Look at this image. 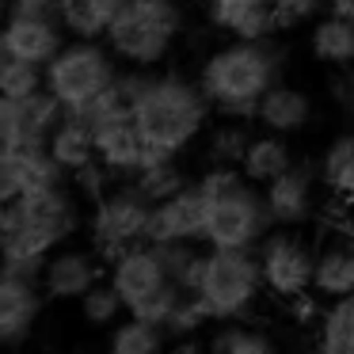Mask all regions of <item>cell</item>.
<instances>
[{
	"mask_svg": "<svg viewBox=\"0 0 354 354\" xmlns=\"http://www.w3.org/2000/svg\"><path fill=\"white\" fill-rule=\"evenodd\" d=\"M80 229V202L69 187L0 202V255L8 274L42 278L50 252L69 244Z\"/></svg>",
	"mask_w": 354,
	"mask_h": 354,
	"instance_id": "6da1fadb",
	"label": "cell"
},
{
	"mask_svg": "<svg viewBox=\"0 0 354 354\" xmlns=\"http://www.w3.org/2000/svg\"><path fill=\"white\" fill-rule=\"evenodd\" d=\"M278 50L267 39H229L198 65V84L221 118H255L259 100L278 84Z\"/></svg>",
	"mask_w": 354,
	"mask_h": 354,
	"instance_id": "7a4b0ae2",
	"label": "cell"
},
{
	"mask_svg": "<svg viewBox=\"0 0 354 354\" xmlns=\"http://www.w3.org/2000/svg\"><path fill=\"white\" fill-rule=\"evenodd\" d=\"M214 115V103L206 100L198 77L183 73H160L149 77L145 88L133 100V122L149 145L179 156L206 133V122Z\"/></svg>",
	"mask_w": 354,
	"mask_h": 354,
	"instance_id": "3957f363",
	"label": "cell"
},
{
	"mask_svg": "<svg viewBox=\"0 0 354 354\" xmlns=\"http://www.w3.org/2000/svg\"><path fill=\"white\" fill-rule=\"evenodd\" d=\"M198 183L209 194L206 248H259L274 229L263 187L252 183L240 164H209Z\"/></svg>",
	"mask_w": 354,
	"mask_h": 354,
	"instance_id": "277c9868",
	"label": "cell"
},
{
	"mask_svg": "<svg viewBox=\"0 0 354 354\" xmlns=\"http://www.w3.org/2000/svg\"><path fill=\"white\" fill-rule=\"evenodd\" d=\"M183 27L187 16L179 0H126L115 24L103 35V42L122 65L156 69L176 50Z\"/></svg>",
	"mask_w": 354,
	"mask_h": 354,
	"instance_id": "5b68a950",
	"label": "cell"
},
{
	"mask_svg": "<svg viewBox=\"0 0 354 354\" xmlns=\"http://www.w3.org/2000/svg\"><path fill=\"white\" fill-rule=\"evenodd\" d=\"M263 290L267 282H263L255 248H206V263H202L194 293L206 301L214 324L244 320L263 297Z\"/></svg>",
	"mask_w": 354,
	"mask_h": 354,
	"instance_id": "8992f818",
	"label": "cell"
},
{
	"mask_svg": "<svg viewBox=\"0 0 354 354\" xmlns=\"http://www.w3.org/2000/svg\"><path fill=\"white\" fill-rule=\"evenodd\" d=\"M149 221H153V202L138 191L133 179H118L115 187H107L92 202V217H88V240L103 267H111L130 248L149 244Z\"/></svg>",
	"mask_w": 354,
	"mask_h": 354,
	"instance_id": "52a82bcc",
	"label": "cell"
},
{
	"mask_svg": "<svg viewBox=\"0 0 354 354\" xmlns=\"http://www.w3.org/2000/svg\"><path fill=\"white\" fill-rule=\"evenodd\" d=\"M118 57L111 54V46L103 39H69L62 46V54L46 65V88L69 107H80L92 95H100L103 88L115 84Z\"/></svg>",
	"mask_w": 354,
	"mask_h": 354,
	"instance_id": "ba28073f",
	"label": "cell"
},
{
	"mask_svg": "<svg viewBox=\"0 0 354 354\" xmlns=\"http://www.w3.org/2000/svg\"><path fill=\"white\" fill-rule=\"evenodd\" d=\"M259 267H263V282H267V293L282 301L305 297L313 290V270H316V252L297 236L293 229H270L267 236L259 240Z\"/></svg>",
	"mask_w": 354,
	"mask_h": 354,
	"instance_id": "9c48e42d",
	"label": "cell"
},
{
	"mask_svg": "<svg viewBox=\"0 0 354 354\" xmlns=\"http://www.w3.org/2000/svg\"><path fill=\"white\" fill-rule=\"evenodd\" d=\"M65 103L50 88L8 100L0 95V149H19V145H50V133L62 126Z\"/></svg>",
	"mask_w": 354,
	"mask_h": 354,
	"instance_id": "30bf717a",
	"label": "cell"
},
{
	"mask_svg": "<svg viewBox=\"0 0 354 354\" xmlns=\"http://www.w3.org/2000/svg\"><path fill=\"white\" fill-rule=\"evenodd\" d=\"M69 171L54 160L50 145H19L0 149V202L39 194L50 187H62Z\"/></svg>",
	"mask_w": 354,
	"mask_h": 354,
	"instance_id": "8fae6325",
	"label": "cell"
},
{
	"mask_svg": "<svg viewBox=\"0 0 354 354\" xmlns=\"http://www.w3.org/2000/svg\"><path fill=\"white\" fill-rule=\"evenodd\" d=\"M206 229H209V194L202 183H187L179 194L168 202L153 206V221H149V244H164V240H187V244L206 248Z\"/></svg>",
	"mask_w": 354,
	"mask_h": 354,
	"instance_id": "7c38bea8",
	"label": "cell"
},
{
	"mask_svg": "<svg viewBox=\"0 0 354 354\" xmlns=\"http://www.w3.org/2000/svg\"><path fill=\"white\" fill-rule=\"evenodd\" d=\"M46 290L42 278L31 274H0V343L16 351L31 339L35 324H39L42 308H46Z\"/></svg>",
	"mask_w": 354,
	"mask_h": 354,
	"instance_id": "4fadbf2b",
	"label": "cell"
},
{
	"mask_svg": "<svg viewBox=\"0 0 354 354\" xmlns=\"http://www.w3.org/2000/svg\"><path fill=\"white\" fill-rule=\"evenodd\" d=\"M103 259L92 248H57L50 252L46 267H42V290L50 301H80L95 282H100Z\"/></svg>",
	"mask_w": 354,
	"mask_h": 354,
	"instance_id": "5bb4252c",
	"label": "cell"
},
{
	"mask_svg": "<svg viewBox=\"0 0 354 354\" xmlns=\"http://www.w3.org/2000/svg\"><path fill=\"white\" fill-rule=\"evenodd\" d=\"M65 27L62 19H39V16H8L4 24V35H0V54H12V57H24V62H35V65H50L65 39Z\"/></svg>",
	"mask_w": 354,
	"mask_h": 354,
	"instance_id": "9a60e30c",
	"label": "cell"
},
{
	"mask_svg": "<svg viewBox=\"0 0 354 354\" xmlns=\"http://www.w3.org/2000/svg\"><path fill=\"white\" fill-rule=\"evenodd\" d=\"M263 198H267L270 221L278 229H297V225L313 221L316 209V194H313V171L305 164H293L282 176H274L263 187Z\"/></svg>",
	"mask_w": 354,
	"mask_h": 354,
	"instance_id": "2e32d148",
	"label": "cell"
},
{
	"mask_svg": "<svg viewBox=\"0 0 354 354\" xmlns=\"http://www.w3.org/2000/svg\"><path fill=\"white\" fill-rule=\"evenodd\" d=\"M107 278L115 282V290L122 293L126 308L133 305V301L149 297L153 290H160V286H168V270H164L160 255L153 252V244H138L130 248V252H122L115 263L107 267Z\"/></svg>",
	"mask_w": 354,
	"mask_h": 354,
	"instance_id": "e0dca14e",
	"label": "cell"
},
{
	"mask_svg": "<svg viewBox=\"0 0 354 354\" xmlns=\"http://www.w3.org/2000/svg\"><path fill=\"white\" fill-rule=\"evenodd\" d=\"M145 149H149V141L141 138L133 115L115 118V122H107V126L95 130V156L107 164L115 179H133L138 176L141 164H145Z\"/></svg>",
	"mask_w": 354,
	"mask_h": 354,
	"instance_id": "ac0fdd59",
	"label": "cell"
},
{
	"mask_svg": "<svg viewBox=\"0 0 354 354\" xmlns=\"http://www.w3.org/2000/svg\"><path fill=\"white\" fill-rule=\"evenodd\" d=\"M206 19L209 27L225 31L229 39H267L278 31V19L270 0H206Z\"/></svg>",
	"mask_w": 354,
	"mask_h": 354,
	"instance_id": "d6986e66",
	"label": "cell"
},
{
	"mask_svg": "<svg viewBox=\"0 0 354 354\" xmlns=\"http://www.w3.org/2000/svg\"><path fill=\"white\" fill-rule=\"evenodd\" d=\"M308 118H313V100H308L301 88L282 84V80H278V84L263 95L259 111H255V122H259L263 130L286 133V138H290V133H297V130H305Z\"/></svg>",
	"mask_w": 354,
	"mask_h": 354,
	"instance_id": "ffe728a7",
	"label": "cell"
},
{
	"mask_svg": "<svg viewBox=\"0 0 354 354\" xmlns=\"http://www.w3.org/2000/svg\"><path fill=\"white\" fill-rule=\"evenodd\" d=\"M308 54L320 65H331V69L354 65V19L339 16V12L320 16L308 31Z\"/></svg>",
	"mask_w": 354,
	"mask_h": 354,
	"instance_id": "44dd1931",
	"label": "cell"
},
{
	"mask_svg": "<svg viewBox=\"0 0 354 354\" xmlns=\"http://www.w3.org/2000/svg\"><path fill=\"white\" fill-rule=\"evenodd\" d=\"M293 149H290V138L286 133H259V138H252V145H248L244 160H240V168H244V176L252 179V183L267 187L274 176H282L286 168H293Z\"/></svg>",
	"mask_w": 354,
	"mask_h": 354,
	"instance_id": "7402d4cb",
	"label": "cell"
},
{
	"mask_svg": "<svg viewBox=\"0 0 354 354\" xmlns=\"http://www.w3.org/2000/svg\"><path fill=\"white\" fill-rule=\"evenodd\" d=\"M122 4L126 0H62L57 19L69 31V39H103Z\"/></svg>",
	"mask_w": 354,
	"mask_h": 354,
	"instance_id": "603a6c76",
	"label": "cell"
},
{
	"mask_svg": "<svg viewBox=\"0 0 354 354\" xmlns=\"http://www.w3.org/2000/svg\"><path fill=\"white\" fill-rule=\"evenodd\" d=\"M313 290L320 293V297H328V301L354 293V248H346V244H324L320 252H316Z\"/></svg>",
	"mask_w": 354,
	"mask_h": 354,
	"instance_id": "cb8c5ba5",
	"label": "cell"
},
{
	"mask_svg": "<svg viewBox=\"0 0 354 354\" xmlns=\"http://www.w3.org/2000/svg\"><path fill=\"white\" fill-rule=\"evenodd\" d=\"M50 153H54V160L62 164L69 176H73V171H80V168H88L92 160H100V156H95L92 126H84L80 118H73L69 111H65L62 126L50 133Z\"/></svg>",
	"mask_w": 354,
	"mask_h": 354,
	"instance_id": "d4e9b609",
	"label": "cell"
},
{
	"mask_svg": "<svg viewBox=\"0 0 354 354\" xmlns=\"http://www.w3.org/2000/svg\"><path fill=\"white\" fill-rule=\"evenodd\" d=\"M316 346L328 354H354V293L324 305L316 320Z\"/></svg>",
	"mask_w": 354,
	"mask_h": 354,
	"instance_id": "484cf974",
	"label": "cell"
},
{
	"mask_svg": "<svg viewBox=\"0 0 354 354\" xmlns=\"http://www.w3.org/2000/svg\"><path fill=\"white\" fill-rule=\"evenodd\" d=\"M320 179L335 198L354 202V130L328 141L320 156Z\"/></svg>",
	"mask_w": 354,
	"mask_h": 354,
	"instance_id": "4316f807",
	"label": "cell"
},
{
	"mask_svg": "<svg viewBox=\"0 0 354 354\" xmlns=\"http://www.w3.org/2000/svg\"><path fill=\"white\" fill-rule=\"evenodd\" d=\"M164 343H168V331L149 324V320H138L130 313L115 328H107V351L111 354H156Z\"/></svg>",
	"mask_w": 354,
	"mask_h": 354,
	"instance_id": "83f0119b",
	"label": "cell"
},
{
	"mask_svg": "<svg viewBox=\"0 0 354 354\" xmlns=\"http://www.w3.org/2000/svg\"><path fill=\"white\" fill-rule=\"evenodd\" d=\"M77 313L88 328H115L126 313V301H122V293L115 290L111 278H100V282L77 301Z\"/></svg>",
	"mask_w": 354,
	"mask_h": 354,
	"instance_id": "f1b7e54d",
	"label": "cell"
},
{
	"mask_svg": "<svg viewBox=\"0 0 354 354\" xmlns=\"http://www.w3.org/2000/svg\"><path fill=\"white\" fill-rule=\"evenodd\" d=\"M252 145L248 118H221V126L206 133V160L209 164H240Z\"/></svg>",
	"mask_w": 354,
	"mask_h": 354,
	"instance_id": "f546056e",
	"label": "cell"
},
{
	"mask_svg": "<svg viewBox=\"0 0 354 354\" xmlns=\"http://www.w3.org/2000/svg\"><path fill=\"white\" fill-rule=\"evenodd\" d=\"M209 351L214 354H270L274 339L263 328H252L244 320H225L214 331V339H209Z\"/></svg>",
	"mask_w": 354,
	"mask_h": 354,
	"instance_id": "4dcf8cb0",
	"label": "cell"
},
{
	"mask_svg": "<svg viewBox=\"0 0 354 354\" xmlns=\"http://www.w3.org/2000/svg\"><path fill=\"white\" fill-rule=\"evenodd\" d=\"M133 183H138V191L156 206V202H168L171 194L183 191V187H187V176H183V168H179L176 156H168V160L145 164V168L133 176Z\"/></svg>",
	"mask_w": 354,
	"mask_h": 354,
	"instance_id": "1f68e13d",
	"label": "cell"
},
{
	"mask_svg": "<svg viewBox=\"0 0 354 354\" xmlns=\"http://www.w3.org/2000/svg\"><path fill=\"white\" fill-rule=\"evenodd\" d=\"M46 88V65L24 62V57L0 54V95L8 100H24V95Z\"/></svg>",
	"mask_w": 354,
	"mask_h": 354,
	"instance_id": "d6a6232c",
	"label": "cell"
},
{
	"mask_svg": "<svg viewBox=\"0 0 354 354\" xmlns=\"http://www.w3.org/2000/svg\"><path fill=\"white\" fill-rule=\"evenodd\" d=\"M206 324H214V316H209V308H206V301L198 297L194 290H187L183 297H179V305H176V313L168 316V324H164V331H168V339H191L194 331H202Z\"/></svg>",
	"mask_w": 354,
	"mask_h": 354,
	"instance_id": "836d02e7",
	"label": "cell"
},
{
	"mask_svg": "<svg viewBox=\"0 0 354 354\" xmlns=\"http://www.w3.org/2000/svg\"><path fill=\"white\" fill-rule=\"evenodd\" d=\"M183 286L179 282H168V286H160V290H153L149 297H141V301H133L126 313L130 316H138V320H149V324H156V328H164L168 324V316L176 313V305H179V297H183Z\"/></svg>",
	"mask_w": 354,
	"mask_h": 354,
	"instance_id": "e575fe53",
	"label": "cell"
},
{
	"mask_svg": "<svg viewBox=\"0 0 354 354\" xmlns=\"http://www.w3.org/2000/svg\"><path fill=\"white\" fill-rule=\"evenodd\" d=\"M270 8H274L278 31H290L301 24H316L320 12L328 8V0H270Z\"/></svg>",
	"mask_w": 354,
	"mask_h": 354,
	"instance_id": "d590c367",
	"label": "cell"
},
{
	"mask_svg": "<svg viewBox=\"0 0 354 354\" xmlns=\"http://www.w3.org/2000/svg\"><path fill=\"white\" fill-rule=\"evenodd\" d=\"M62 0H12L8 16H39V19H57Z\"/></svg>",
	"mask_w": 354,
	"mask_h": 354,
	"instance_id": "8d00e7d4",
	"label": "cell"
},
{
	"mask_svg": "<svg viewBox=\"0 0 354 354\" xmlns=\"http://www.w3.org/2000/svg\"><path fill=\"white\" fill-rule=\"evenodd\" d=\"M328 12H339V16L354 19V0H328Z\"/></svg>",
	"mask_w": 354,
	"mask_h": 354,
	"instance_id": "74e56055",
	"label": "cell"
},
{
	"mask_svg": "<svg viewBox=\"0 0 354 354\" xmlns=\"http://www.w3.org/2000/svg\"><path fill=\"white\" fill-rule=\"evenodd\" d=\"M351 115H354V88H351Z\"/></svg>",
	"mask_w": 354,
	"mask_h": 354,
	"instance_id": "f35d334b",
	"label": "cell"
}]
</instances>
